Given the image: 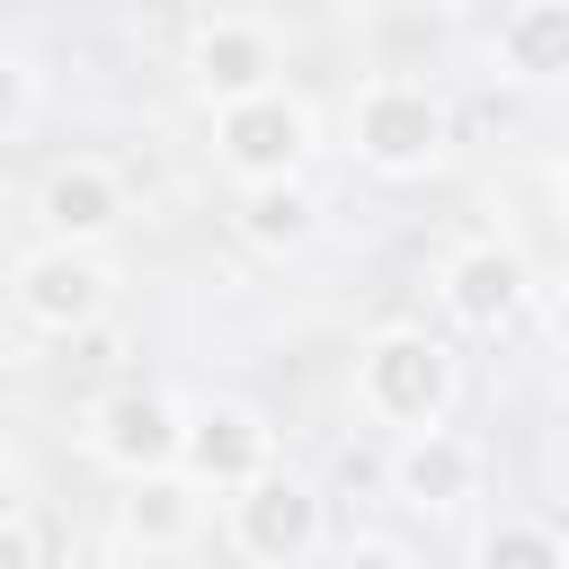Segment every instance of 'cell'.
<instances>
[{
    "label": "cell",
    "mask_w": 569,
    "mask_h": 569,
    "mask_svg": "<svg viewBox=\"0 0 569 569\" xmlns=\"http://www.w3.org/2000/svg\"><path fill=\"white\" fill-rule=\"evenodd\" d=\"M36 98H44V80H36V62H27V53H9V44H0V142H9V133H27V124H36Z\"/></svg>",
    "instance_id": "16"
},
{
    "label": "cell",
    "mask_w": 569,
    "mask_h": 569,
    "mask_svg": "<svg viewBox=\"0 0 569 569\" xmlns=\"http://www.w3.org/2000/svg\"><path fill=\"white\" fill-rule=\"evenodd\" d=\"M231 222L249 249H302L320 231V196L311 178H276V187H231Z\"/></svg>",
    "instance_id": "14"
},
{
    "label": "cell",
    "mask_w": 569,
    "mask_h": 569,
    "mask_svg": "<svg viewBox=\"0 0 569 569\" xmlns=\"http://www.w3.org/2000/svg\"><path fill=\"white\" fill-rule=\"evenodd\" d=\"M471 569H569V551L542 516H498V525H480Z\"/></svg>",
    "instance_id": "15"
},
{
    "label": "cell",
    "mask_w": 569,
    "mask_h": 569,
    "mask_svg": "<svg viewBox=\"0 0 569 569\" xmlns=\"http://www.w3.org/2000/svg\"><path fill=\"white\" fill-rule=\"evenodd\" d=\"M453 382H462V373H453V347L427 338V329H373V338L356 347V409H365L373 427H400V436L445 427Z\"/></svg>",
    "instance_id": "2"
},
{
    "label": "cell",
    "mask_w": 569,
    "mask_h": 569,
    "mask_svg": "<svg viewBox=\"0 0 569 569\" xmlns=\"http://www.w3.org/2000/svg\"><path fill=\"white\" fill-rule=\"evenodd\" d=\"M391 489H400L409 507L445 516V507L480 498V445H471L462 427H427V436H400V445H391Z\"/></svg>",
    "instance_id": "11"
},
{
    "label": "cell",
    "mask_w": 569,
    "mask_h": 569,
    "mask_svg": "<svg viewBox=\"0 0 569 569\" xmlns=\"http://www.w3.org/2000/svg\"><path fill=\"white\" fill-rule=\"evenodd\" d=\"M0 569H44V551H36V533H27V516H0Z\"/></svg>",
    "instance_id": "18"
},
{
    "label": "cell",
    "mask_w": 569,
    "mask_h": 569,
    "mask_svg": "<svg viewBox=\"0 0 569 569\" xmlns=\"http://www.w3.org/2000/svg\"><path fill=\"white\" fill-rule=\"evenodd\" d=\"M320 542H329V507H320L311 480L267 471V480L231 489V551H240L249 569H311Z\"/></svg>",
    "instance_id": "5"
},
{
    "label": "cell",
    "mask_w": 569,
    "mask_h": 569,
    "mask_svg": "<svg viewBox=\"0 0 569 569\" xmlns=\"http://www.w3.org/2000/svg\"><path fill=\"white\" fill-rule=\"evenodd\" d=\"M338 569H418V560H409L391 533H356V542L338 551Z\"/></svg>",
    "instance_id": "17"
},
{
    "label": "cell",
    "mask_w": 569,
    "mask_h": 569,
    "mask_svg": "<svg viewBox=\"0 0 569 569\" xmlns=\"http://www.w3.org/2000/svg\"><path fill=\"white\" fill-rule=\"evenodd\" d=\"M124 213H133L124 169H116V160H89V151L53 160V169H44V187H36V222H44V240H53V249H98V240H116V231H124Z\"/></svg>",
    "instance_id": "8"
},
{
    "label": "cell",
    "mask_w": 569,
    "mask_h": 569,
    "mask_svg": "<svg viewBox=\"0 0 569 569\" xmlns=\"http://www.w3.org/2000/svg\"><path fill=\"white\" fill-rule=\"evenodd\" d=\"M436 293H445V320H453V329L498 338V329H516V311L533 302V267H525L507 240H471V249L445 258Z\"/></svg>",
    "instance_id": "10"
},
{
    "label": "cell",
    "mask_w": 569,
    "mask_h": 569,
    "mask_svg": "<svg viewBox=\"0 0 569 569\" xmlns=\"http://www.w3.org/2000/svg\"><path fill=\"white\" fill-rule=\"evenodd\" d=\"M347 142L373 178H427L445 151H453V107L436 80L418 71H373L347 107Z\"/></svg>",
    "instance_id": "1"
},
{
    "label": "cell",
    "mask_w": 569,
    "mask_h": 569,
    "mask_svg": "<svg viewBox=\"0 0 569 569\" xmlns=\"http://www.w3.org/2000/svg\"><path fill=\"white\" fill-rule=\"evenodd\" d=\"M124 542L133 551H187L196 525H204V489L178 480V471H151V480H124Z\"/></svg>",
    "instance_id": "13"
},
{
    "label": "cell",
    "mask_w": 569,
    "mask_h": 569,
    "mask_svg": "<svg viewBox=\"0 0 569 569\" xmlns=\"http://www.w3.org/2000/svg\"><path fill=\"white\" fill-rule=\"evenodd\" d=\"M178 400L169 391H151V382H124V391H107L98 409H89V453L107 462V471H124V480H151V471H178Z\"/></svg>",
    "instance_id": "9"
},
{
    "label": "cell",
    "mask_w": 569,
    "mask_h": 569,
    "mask_svg": "<svg viewBox=\"0 0 569 569\" xmlns=\"http://www.w3.org/2000/svg\"><path fill=\"white\" fill-rule=\"evenodd\" d=\"M276 471V427H267V409H249V400H204V409H187L178 418V480H196V489H249V480H267Z\"/></svg>",
    "instance_id": "6"
},
{
    "label": "cell",
    "mask_w": 569,
    "mask_h": 569,
    "mask_svg": "<svg viewBox=\"0 0 569 569\" xmlns=\"http://www.w3.org/2000/svg\"><path fill=\"white\" fill-rule=\"evenodd\" d=\"M489 62L516 80V89H542L569 71V0H516L489 36Z\"/></svg>",
    "instance_id": "12"
},
{
    "label": "cell",
    "mask_w": 569,
    "mask_h": 569,
    "mask_svg": "<svg viewBox=\"0 0 569 569\" xmlns=\"http://www.w3.org/2000/svg\"><path fill=\"white\" fill-rule=\"evenodd\" d=\"M9 311L27 320V329H44V338H80V329H98L107 311H116V267H107V249H27L18 267H9Z\"/></svg>",
    "instance_id": "4"
},
{
    "label": "cell",
    "mask_w": 569,
    "mask_h": 569,
    "mask_svg": "<svg viewBox=\"0 0 569 569\" xmlns=\"http://www.w3.org/2000/svg\"><path fill=\"white\" fill-rule=\"evenodd\" d=\"M276 71H284V36H276L267 18L213 9V18L187 27V89H196L204 107L258 98V89H276Z\"/></svg>",
    "instance_id": "7"
},
{
    "label": "cell",
    "mask_w": 569,
    "mask_h": 569,
    "mask_svg": "<svg viewBox=\"0 0 569 569\" xmlns=\"http://www.w3.org/2000/svg\"><path fill=\"white\" fill-rule=\"evenodd\" d=\"M213 169L231 178V187H276V178H302L311 169V151H320V116H311V98L302 89H258V98H231V107H213Z\"/></svg>",
    "instance_id": "3"
}]
</instances>
